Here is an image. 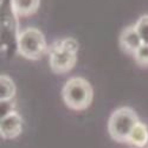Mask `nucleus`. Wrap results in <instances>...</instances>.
<instances>
[{
    "mask_svg": "<svg viewBox=\"0 0 148 148\" xmlns=\"http://www.w3.org/2000/svg\"><path fill=\"white\" fill-rule=\"evenodd\" d=\"M135 29L139 33L142 44L148 45V14L141 16L138 19L136 24H135Z\"/></svg>",
    "mask_w": 148,
    "mask_h": 148,
    "instance_id": "10",
    "label": "nucleus"
},
{
    "mask_svg": "<svg viewBox=\"0 0 148 148\" xmlns=\"http://www.w3.org/2000/svg\"><path fill=\"white\" fill-rule=\"evenodd\" d=\"M40 0H11V8L16 17H30L39 8Z\"/></svg>",
    "mask_w": 148,
    "mask_h": 148,
    "instance_id": "8",
    "label": "nucleus"
},
{
    "mask_svg": "<svg viewBox=\"0 0 148 148\" xmlns=\"http://www.w3.org/2000/svg\"><path fill=\"white\" fill-rule=\"evenodd\" d=\"M142 42L139 37V33L135 29V25L127 26L120 34V46L122 50L134 56L139 49L141 47Z\"/></svg>",
    "mask_w": 148,
    "mask_h": 148,
    "instance_id": "6",
    "label": "nucleus"
},
{
    "mask_svg": "<svg viewBox=\"0 0 148 148\" xmlns=\"http://www.w3.org/2000/svg\"><path fill=\"white\" fill-rule=\"evenodd\" d=\"M135 62L143 68H148V45L142 44L141 47L133 56Z\"/></svg>",
    "mask_w": 148,
    "mask_h": 148,
    "instance_id": "11",
    "label": "nucleus"
},
{
    "mask_svg": "<svg viewBox=\"0 0 148 148\" xmlns=\"http://www.w3.org/2000/svg\"><path fill=\"white\" fill-rule=\"evenodd\" d=\"M18 53L30 60H38L49 52L44 34L36 27L24 29L17 37Z\"/></svg>",
    "mask_w": 148,
    "mask_h": 148,
    "instance_id": "4",
    "label": "nucleus"
},
{
    "mask_svg": "<svg viewBox=\"0 0 148 148\" xmlns=\"http://www.w3.org/2000/svg\"><path fill=\"white\" fill-rule=\"evenodd\" d=\"M62 97L69 109L81 112L90 107L94 98V90L85 78L71 77L63 85Z\"/></svg>",
    "mask_w": 148,
    "mask_h": 148,
    "instance_id": "2",
    "label": "nucleus"
},
{
    "mask_svg": "<svg viewBox=\"0 0 148 148\" xmlns=\"http://www.w3.org/2000/svg\"><path fill=\"white\" fill-rule=\"evenodd\" d=\"M140 122L138 114L129 107H121L112 113L108 121V132L116 142L126 143L132 130Z\"/></svg>",
    "mask_w": 148,
    "mask_h": 148,
    "instance_id": "3",
    "label": "nucleus"
},
{
    "mask_svg": "<svg viewBox=\"0 0 148 148\" xmlns=\"http://www.w3.org/2000/svg\"><path fill=\"white\" fill-rule=\"evenodd\" d=\"M23 132V119L18 112H12L0 120V135L4 140H13Z\"/></svg>",
    "mask_w": 148,
    "mask_h": 148,
    "instance_id": "5",
    "label": "nucleus"
},
{
    "mask_svg": "<svg viewBox=\"0 0 148 148\" xmlns=\"http://www.w3.org/2000/svg\"><path fill=\"white\" fill-rule=\"evenodd\" d=\"M16 92L17 88L12 78L7 75H1V77H0V101H12L16 96Z\"/></svg>",
    "mask_w": 148,
    "mask_h": 148,
    "instance_id": "9",
    "label": "nucleus"
},
{
    "mask_svg": "<svg viewBox=\"0 0 148 148\" xmlns=\"http://www.w3.org/2000/svg\"><path fill=\"white\" fill-rule=\"evenodd\" d=\"M78 43L73 38L57 39L49 46V63L55 73L62 75L73 69L77 62Z\"/></svg>",
    "mask_w": 148,
    "mask_h": 148,
    "instance_id": "1",
    "label": "nucleus"
},
{
    "mask_svg": "<svg viewBox=\"0 0 148 148\" xmlns=\"http://www.w3.org/2000/svg\"><path fill=\"white\" fill-rule=\"evenodd\" d=\"M129 148H148V126L143 122H139L132 130L126 142Z\"/></svg>",
    "mask_w": 148,
    "mask_h": 148,
    "instance_id": "7",
    "label": "nucleus"
}]
</instances>
